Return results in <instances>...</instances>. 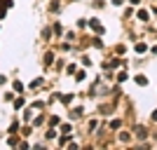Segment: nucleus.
Masks as SVG:
<instances>
[{
	"label": "nucleus",
	"mask_w": 157,
	"mask_h": 150,
	"mask_svg": "<svg viewBox=\"0 0 157 150\" xmlns=\"http://www.w3.org/2000/svg\"><path fill=\"white\" fill-rule=\"evenodd\" d=\"M136 82H138V85H148V78H145V75H138Z\"/></svg>",
	"instance_id": "1"
},
{
	"label": "nucleus",
	"mask_w": 157,
	"mask_h": 150,
	"mask_svg": "<svg viewBox=\"0 0 157 150\" xmlns=\"http://www.w3.org/2000/svg\"><path fill=\"white\" fill-rule=\"evenodd\" d=\"M138 19H143V21H145V19H148V12H145V9H141V12H138Z\"/></svg>",
	"instance_id": "2"
}]
</instances>
